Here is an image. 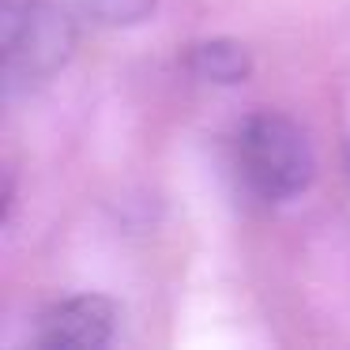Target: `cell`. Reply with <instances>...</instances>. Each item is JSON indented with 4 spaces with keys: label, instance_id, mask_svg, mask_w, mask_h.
Wrapping results in <instances>:
<instances>
[{
    "label": "cell",
    "instance_id": "6da1fadb",
    "mask_svg": "<svg viewBox=\"0 0 350 350\" xmlns=\"http://www.w3.org/2000/svg\"><path fill=\"white\" fill-rule=\"evenodd\" d=\"M234 170L241 189L260 204H286L312 181L309 136L282 113H252L234 139Z\"/></svg>",
    "mask_w": 350,
    "mask_h": 350
},
{
    "label": "cell",
    "instance_id": "7a4b0ae2",
    "mask_svg": "<svg viewBox=\"0 0 350 350\" xmlns=\"http://www.w3.org/2000/svg\"><path fill=\"white\" fill-rule=\"evenodd\" d=\"M4 91L19 94L46 83L76 49V23L49 0H4L0 12Z\"/></svg>",
    "mask_w": 350,
    "mask_h": 350
},
{
    "label": "cell",
    "instance_id": "3957f363",
    "mask_svg": "<svg viewBox=\"0 0 350 350\" xmlns=\"http://www.w3.org/2000/svg\"><path fill=\"white\" fill-rule=\"evenodd\" d=\"M113 305L98 294H79L49 305L34 327V347L46 350H98L113 339Z\"/></svg>",
    "mask_w": 350,
    "mask_h": 350
},
{
    "label": "cell",
    "instance_id": "277c9868",
    "mask_svg": "<svg viewBox=\"0 0 350 350\" xmlns=\"http://www.w3.org/2000/svg\"><path fill=\"white\" fill-rule=\"evenodd\" d=\"M185 68L204 83H245L252 72V57L241 42L215 38V42H196L185 49Z\"/></svg>",
    "mask_w": 350,
    "mask_h": 350
},
{
    "label": "cell",
    "instance_id": "5b68a950",
    "mask_svg": "<svg viewBox=\"0 0 350 350\" xmlns=\"http://www.w3.org/2000/svg\"><path fill=\"white\" fill-rule=\"evenodd\" d=\"M79 8L106 27H132L144 23L154 12V0H79Z\"/></svg>",
    "mask_w": 350,
    "mask_h": 350
}]
</instances>
